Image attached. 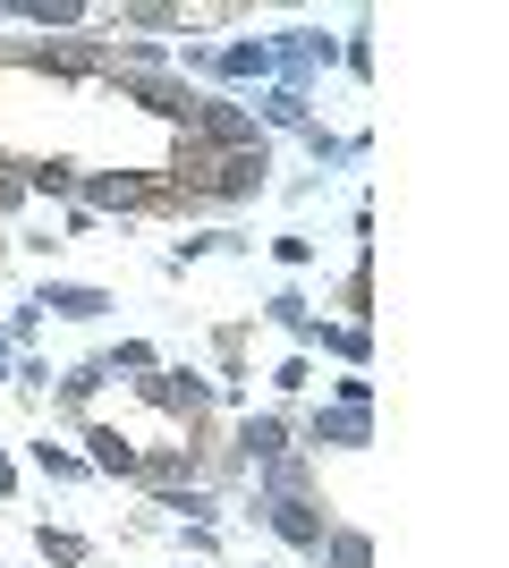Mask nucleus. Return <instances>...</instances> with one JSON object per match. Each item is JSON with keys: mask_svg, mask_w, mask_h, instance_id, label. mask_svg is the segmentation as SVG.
<instances>
[{"mask_svg": "<svg viewBox=\"0 0 509 568\" xmlns=\"http://www.w3.org/2000/svg\"><path fill=\"white\" fill-rule=\"evenodd\" d=\"M238 128L187 94L111 85L94 69H0V162L102 204H187L255 179Z\"/></svg>", "mask_w": 509, "mask_h": 568, "instance_id": "f257e3e1", "label": "nucleus"}]
</instances>
